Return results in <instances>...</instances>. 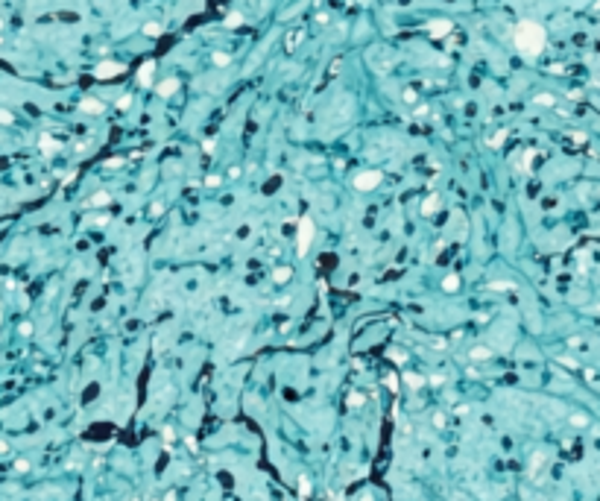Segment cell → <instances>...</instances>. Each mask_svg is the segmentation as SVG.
<instances>
[{
    "instance_id": "1",
    "label": "cell",
    "mask_w": 600,
    "mask_h": 501,
    "mask_svg": "<svg viewBox=\"0 0 600 501\" xmlns=\"http://www.w3.org/2000/svg\"><path fill=\"white\" fill-rule=\"evenodd\" d=\"M513 44H515V50L524 59H536L545 50V44H548V32L536 21H521L515 26V32H513Z\"/></svg>"
},
{
    "instance_id": "2",
    "label": "cell",
    "mask_w": 600,
    "mask_h": 501,
    "mask_svg": "<svg viewBox=\"0 0 600 501\" xmlns=\"http://www.w3.org/2000/svg\"><path fill=\"white\" fill-rule=\"evenodd\" d=\"M313 235H316L313 220H310V217H301L299 220V238H296V249H299V255H307V249H310V243H313Z\"/></svg>"
},
{
    "instance_id": "3",
    "label": "cell",
    "mask_w": 600,
    "mask_h": 501,
    "mask_svg": "<svg viewBox=\"0 0 600 501\" xmlns=\"http://www.w3.org/2000/svg\"><path fill=\"white\" fill-rule=\"evenodd\" d=\"M381 170H363V173H357L354 176V188L357 191H372V188H378L381 185Z\"/></svg>"
},
{
    "instance_id": "4",
    "label": "cell",
    "mask_w": 600,
    "mask_h": 501,
    "mask_svg": "<svg viewBox=\"0 0 600 501\" xmlns=\"http://www.w3.org/2000/svg\"><path fill=\"white\" fill-rule=\"evenodd\" d=\"M126 67L120 65V62H100L97 67H94V76L97 79H111V76H120Z\"/></svg>"
},
{
    "instance_id": "5",
    "label": "cell",
    "mask_w": 600,
    "mask_h": 501,
    "mask_svg": "<svg viewBox=\"0 0 600 501\" xmlns=\"http://www.w3.org/2000/svg\"><path fill=\"white\" fill-rule=\"evenodd\" d=\"M451 29H454V23H451V21H445V18H442V21H430V23H428V32H430L433 38H442V35H448Z\"/></svg>"
},
{
    "instance_id": "6",
    "label": "cell",
    "mask_w": 600,
    "mask_h": 501,
    "mask_svg": "<svg viewBox=\"0 0 600 501\" xmlns=\"http://www.w3.org/2000/svg\"><path fill=\"white\" fill-rule=\"evenodd\" d=\"M152 70H155V62H144V67L138 70V82H141L144 88L152 85Z\"/></svg>"
},
{
    "instance_id": "7",
    "label": "cell",
    "mask_w": 600,
    "mask_h": 501,
    "mask_svg": "<svg viewBox=\"0 0 600 501\" xmlns=\"http://www.w3.org/2000/svg\"><path fill=\"white\" fill-rule=\"evenodd\" d=\"M79 109L88 111V114H103V111H106V106H103L100 100H94V97H85V100L79 103Z\"/></svg>"
},
{
    "instance_id": "8",
    "label": "cell",
    "mask_w": 600,
    "mask_h": 501,
    "mask_svg": "<svg viewBox=\"0 0 600 501\" xmlns=\"http://www.w3.org/2000/svg\"><path fill=\"white\" fill-rule=\"evenodd\" d=\"M176 91H179V79H176V76H170V79H164V82L158 85V94H161V97H173Z\"/></svg>"
},
{
    "instance_id": "9",
    "label": "cell",
    "mask_w": 600,
    "mask_h": 501,
    "mask_svg": "<svg viewBox=\"0 0 600 501\" xmlns=\"http://www.w3.org/2000/svg\"><path fill=\"white\" fill-rule=\"evenodd\" d=\"M38 147H41V152H44V155H53V152L59 150V141H53L50 135H41V141H38Z\"/></svg>"
},
{
    "instance_id": "10",
    "label": "cell",
    "mask_w": 600,
    "mask_h": 501,
    "mask_svg": "<svg viewBox=\"0 0 600 501\" xmlns=\"http://www.w3.org/2000/svg\"><path fill=\"white\" fill-rule=\"evenodd\" d=\"M290 276H293V270H290V267H276V273H273V282L284 284V282H287Z\"/></svg>"
},
{
    "instance_id": "11",
    "label": "cell",
    "mask_w": 600,
    "mask_h": 501,
    "mask_svg": "<svg viewBox=\"0 0 600 501\" xmlns=\"http://www.w3.org/2000/svg\"><path fill=\"white\" fill-rule=\"evenodd\" d=\"M439 208V196H428L425 202H422V214H433Z\"/></svg>"
},
{
    "instance_id": "12",
    "label": "cell",
    "mask_w": 600,
    "mask_h": 501,
    "mask_svg": "<svg viewBox=\"0 0 600 501\" xmlns=\"http://www.w3.org/2000/svg\"><path fill=\"white\" fill-rule=\"evenodd\" d=\"M211 62H214L217 67H226V65L232 62V56H229V53H214V56H211Z\"/></svg>"
},
{
    "instance_id": "13",
    "label": "cell",
    "mask_w": 600,
    "mask_h": 501,
    "mask_svg": "<svg viewBox=\"0 0 600 501\" xmlns=\"http://www.w3.org/2000/svg\"><path fill=\"white\" fill-rule=\"evenodd\" d=\"M442 287H445L448 293H454V290L460 287V279H457V276H445V282H442Z\"/></svg>"
},
{
    "instance_id": "14",
    "label": "cell",
    "mask_w": 600,
    "mask_h": 501,
    "mask_svg": "<svg viewBox=\"0 0 600 501\" xmlns=\"http://www.w3.org/2000/svg\"><path fill=\"white\" fill-rule=\"evenodd\" d=\"M240 23H243V15H240V12H232V15L226 18V26H240Z\"/></svg>"
},
{
    "instance_id": "15",
    "label": "cell",
    "mask_w": 600,
    "mask_h": 501,
    "mask_svg": "<svg viewBox=\"0 0 600 501\" xmlns=\"http://www.w3.org/2000/svg\"><path fill=\"white\" fill-rule=\"evenodd\" d=\"M108 199H111V196H108L106 191H100V194H94V196H91V205H106Z\"/></svg>"
},
{
    "instance_id": "16",
    "label": "cell",
    "mask_w": 600,
    "mask_h": 501,
    "mask_svg": "<svg viewBox=\"0 0 600 501\" xmlns=\"http://www.w3.org/2000/svg\"><path fill=\"white\" fill-rule=\"evenodd\" d=\"M144 32H147L150 38H155V35H161V26H158V23H147V26H144Z\"/></svg>"
},
{
    "instance_id": "17",
    "label": "cell",
    "mask_w": 600,
    "mask_h": 501,
    "mask_svg": "<svg viewBox=\"0 0 600 501\" xmlns=\"http://www.w3.org/2000/svg\"><path fill=\"white\" fill-rule=\"evenodd\" d=\"M389 358H392L395 364H404V361H407V355H404L401 349H392V352H389Z\"/></svg>"
},
{
    "instance_id": "18",
    "label": "cell",
    "mask_w": 600,
    "mask_h": 501,
    "mask_svg": "<svg viewBox=\"0 0 600 501\" xmlns=\"http://www.w3.org/2000/svg\"><path fill=\"white\" fill-rule=\"evenodd\" d=\"M407 381H410V387H422V384H425L422 375H407Z\"/></svg>"
},
{
    "instance_id": "19",
    "label": "cell",
    "mask_w": 600,
    "mask_h": 501,
    "mask_svg": "<svg viewBox=\"0 0 600 501\" xmlns=\"http://www.w3.org/2000/svg\"><path fill=\"white\" fill-rule=\"evenodd\" d=\"M15 117H12V111H6V109H0V123H12Z\"/></svg>"
},
{
    "instance_id": "20",
    "label": "cell",
    "mask_w": 600,
    "mask_h": 501,
    "mask_svg": "<svg viewBox=\"0 0 600 501\" xmlns=\"http://www.w3.org/2000/svg\"><path fill=\"white\" fill-rule=\"evenodd\" d=\"M536 103H542V106H551V103H554V100H551V97H548V94H539V97H536Z\"/></svg>"
},
{
    "instance_id": "21",
    "label": "cell",
    "mask_w": 600,
    "mask_h": 501,
    "mask_svg": "<svg viewBox=\"0 0 600 501\" xmlns=\"http://www.w3.org/2000/svg\"><path fill=\"white\" fill-rule=\"evenodd\" d=\"M205 185H208V188H217V185H220V176H208Z\"/></svg>"
},
{
    "instance_id": "22",
    "label": "cell",
    "mask_w": 600,
    "mask_h": 501,
    "mask_svg": "<svg viewBox=\"0 0 600 501\" xmlns=\"http://www.w3.org/2000/svg\"><path fill=\"white\" fill-rule=\"evenodd\" d=\"M471 358H489V349H474Z\"/></svg>"
},
{
    "instance_id": "23",
    "label": "cell",
    "mask_w": 600,
    "mask_h": 501,
    "mask_svg": "<svg viewBox=\"0 0 600 501\" xmlns=\"http://www.w3.org/2000/svg\"><path fill=\"white\" fill-rule=\"evenodd\" d=\"M129 103H132V97H120V103H117V106H120V109H129Z\"/></svg>"
},
{
    "instance_id": "24",
    "label": "cell",
    "mask_w": 600,
    "mask_h": 501,
    "mask_svg": "<svg viewBox=\"0 0 600 501\" xmlns=\"http://www.w3.org/2000/svg\"><path fill=\"white\" fill-rule=\"evenodd\" d=\"M501 141H504V132H498V135H495V138H492V141H489V144H492V147H498V144H501Z\"/></svg>"
},
{
    "instance_id": "25",
    "label": "cell",
    "mask_w": 600,
    "mask_h": 501,
    "mask_svg": "<svg viewBox=\"0 0 600 501\" xmlns=\"http://www.w3.org/2000/svg\"><path fill=\"white\" fill-rule=\"evenodd\" d=\"M351 405H354V408H357V405H363V396H360V393H354V396H351Z\"/></svg>"
},
{
    "instance_id": "26",
    "label": "cell",
    "mask_w": 600,
    "mask_h": 501,
    "mask_svg": "<svg viewBox=\"0 0 600 501\" xmlns=\"http://www.w3.org/2000/svg\"><path fill=\"white\" fill-rule=\"evenodd\" d=\"M299 487H301V496H307V490H310V484H307L304 478H301V481H299Z\"/></svg>"
},
{
    "instance_id": "27",
    "label": "cell",
    "mask_w": 600,
    "mask_h": 501,
    "mask_svg": "<svg viewBox=\"0 0 600 501\" xmlns=\"http://www.w3.org/2000/svg\"><path fill=\"white\" fill-rule=\"evenodd\" d=\"M334 501H343V499H334Z\"/></svg>"
},
{
    "instance_id": "28",
    "label": "cell",
    "mask_w": 600,
    "mask_h": 501,
    "mask_svg": "<svg viewBox=\"0 0 600 501\" xmlns=\"http://www.w3.org/2000/svg\"><path fill=\"white\" fill-rule=\"evenodd\" d=\"M0 26H3V21H0Z\"/></svg>"
}]
</instances>
